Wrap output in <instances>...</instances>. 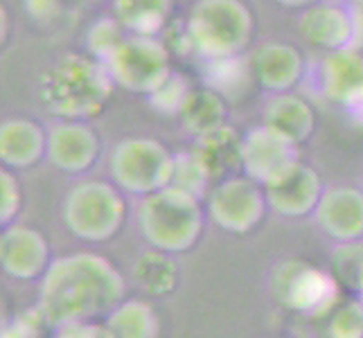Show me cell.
Returning a JSON list of instances; mask_svg holds the SVG:
<instances>
[{"instance_id": "cell-1", "label": "cell", "mask_w": 363, "mask_h": 338, "mask_svg": "<svg viewBox=\"0 0 363 338\" xmlns=\"http://www.w3.org/2000/svg\"><path fill=\"white\" fill-rule=\"evenodd\" d=\"M127 282L102 255L59 257L41 278L39 309L52 327L106 320L124 303Z\"/></svg>"}, {"instance_id": "cell-2", "label": "cell", "mask_w": 363, "mask_h": 338, "mask_svg": "<svg viewBox=\"0 0 363 338\" xmlns=\"http://www.w3.org/2000/svg\"><path fill=\"white\" fill-rule=\"evenodd\" d=\"M113 86L104 64L84 55H64L43 72L39 97L61 122H86L106 108Z\"/></svg>"}, {"instance_id": "cell-3", "label": "cell", "mask_w": 363, "mask_h": 338, "mask_svg": "<svg viewBox=\"0 0 363 338\" xmlns=\"http://www.w3.org/2000/svg\"><path fill=\"white\" fill-rule=\"evenodd\" d=\"M201 201L185 192L165 187L145 196L138 205V225L149 246L162 253H185L203 235Z\"/></svg>"}, {"instance_id": "cell-4", "label": "cell", "mask_w": 363, "mask_h": 338, "mask_svg": "<svg viewBox=\"0 0 363 338\" xmlns=\"http://www.w3.org/2000/svg\"><path fill=\"white\" fill-rule=\"evenodd\" d=\"M194 52L206 61L240 57L253 41L255 21L240 0H201L187 16Z\"/></svg>"}, {"instance_id": "cell-5", "label": "cell", "mask_w": 363, "mask_h": 338, "mask_svg": "<svg viewBox=\"0 0 363 338\" xmlns=\"http://www.w3.org/2000/svg\"><path fill=\"white\" fill-rule=\"evenodd\" d=\"M127 201L116 185L106 181H82L64 201L66 228L84 242H108L122 230Z\"/></svg>"}, {"instance_id": "cell-6", "label": "cell", "mask_w": 363, "mask_h": 338, "mask_svg": "<svg viewBox=\"0 0 363 338\" xmlns=\"http://www.w3.org/2000/svg\"><path fill=\"white\" fill-rule=\"evenodd\" d=\"M271 293L275 303L298 314L323 320L341 303L339 282L334 275L307 264L305 259H284L271 273Z\"/></svg>"}, {"instance_id": "cell-7", "label": "cell", "mask_w": 363, "mask_h": 338, "mask_svg": "<svg viewBox=\"0 0 363 338\" xmlns=\"http://www.w3.org/2000/svg\"><path fill=\"white\" fill-rule=\"evenodd\" d=\"M174 154L152 137L122 140L111 154V176L118 190L152 196L169 185Z\"/></svg>"}, {"instance_id": "cell-8", "label": "cell", "mask_w": 363, "mask_h": 338, "mask_svg": "<svg viewBox=\"0 0 363 338\" xmlns=\"http://www.w3.org/2000/svg\"><path fill=\"white\" fill-rule=\"evenodd\" d=\"M106 70L120 89L149 97L174 74L172 52L160 39L129 36L106 61Z\"/></svg>"}, {"instance_id": "cell-9", "label": "cell", "mask_w": 363, "mask_h": 338, "mask_svg": "<svg viewBox=\"0 0 363 338\" xmlns=\"http://www.w3.org/2000/svg\"><path fill=\"white\" fill-rule=\"evenodd\" d=\"M264 187L248 176H233L212 187L208 196V215L221 230L246 235L255 230L267 215Z\"/></svg>"}, {"instance_id": "cell-10", "label": "cell", "mask_w": 363, "mask_h": 338, "mask_svg": "<svg viewBox=\"0 0 363 338\" xmlns=\"http://www.w3.org/2000/svg\"><path fill=\"white\" fill-rule=\"evenodd\" d=\"M298 162V145L264 124L244 135V174L257 185L275 183Z\"/></svg>"}, {"instance_id": "cell-11", "label": "cell", "mask_w": 363, "mask_h": 338, "mask_svg": "<svg viewBox=\"0 0 363 338\" xmlns=\"http://www.w3.org/2000/svg\"><path fill=\"white\" fill-rule=\"evenodd\" d=\"M0 264L14 280L43 278L52 264L45 235L30 225H9L0 237Z\"/></svg>"}, {"instance_id": "cell-12", "label": "cell", "mask_w": 363, "mask_h": 338, "mask_svg": "<svg viewBox=\"0 0 363 338\" xmlns=\"http://www.w3.org/2000/svg\"><path fill=\"white\" fill-rule=\"evenodd\" d=\"M318 228L341 244L363 240V190L352 185H334L323 192L314 212Z\"/></svg>"}, {"instance_id": "cell-13", "label": "cell", "mask_w": 363, "mask_h": 338, "mask_svg": "<svg viewBox=\"0 0 363 338\" xmlns=\"http://www.w3.org/2000/svg\"><path fill=\"white\" fill-rule=\"evenodd\" d=\"M99 149L97 131L86 122H59L48 131V160L70 176L89 171L99 158Z\"/></svg>"}, {"instance_id": "cell-14", "label": "cell", "mask_w": 363, "mask_h": 338, "mask_svg": "<svg viewBox=\"0 0 363 338\" xmlns=\"http://www.w3.org/2000/svg\"><path fill=\"white\" fill-rule=\"evenodd\" d=\"M318 86L332 104L350 111L363 108V55L352 47L330 52L320 61Z\"/></svg>"}, {"instance_id": "cell-15", "label": "cell", "mask_w": 363, "mask_h": 338, "mask_svg": "<svg viewBox=\"0 0 363 338\" xmlns=\"http://www.w3.org/2000/svg\"><path fill=\"white\" fill-rule=\"evenodd\" d=\"M323 181L314 167L298 162L282 179L264 187L267 203L282 217H307L323 198Z\"/></svg>"}, {"instance_id": "cell-16", "label": "cell", "mask_w": 363, "mask_h": 338, "mask_svg": "<svg viewBox=\"0 0 363 338\" xmlns=\"http://www.w3.org/2000/svg\"><path fill=\"white\" fill-rule=\"evenodd\" d=\"M248 64L253 72V81L273 95L289 93L305 74V59L300 50L280 41L262 43L250 55Z\"/></svg>"}, {"instance_id": "cell-17", "label": "cell", "mask_w": 363, "mask_h": 338, "mask_svg": "<svg viewBox=\"0 0 363 338\" xmlns=\"http://www.w3.org/2000/svg\"><path fill=\"white\" fill-rule=\"evenodd\" d=\"M298 30L307 43L328 50L330 55L350 47L357 32V23L350 9L334 3H318L309 5L303 11L298 21Z\"/></svg>"}, {"instance_id": "cell-18", "label": "cell", "mask_w": 363, "mask_h": 338, "mask_svg": "<svg viewBox=\"0 0 363 338\" xmlns=\"http://www.w3.org/2000/svg\"><path fill=\"white\" fill-rule=\"evenodd\" d=\"M48 158V133L30 118H11L0 127V160L9 169H30Z\"/></svg>"}, {"instance_id": "cell-19", "label": "cell", "mask_w": 363, "mask_h": 338, "mask_svg": "<svg viewBox=\"0 0 363 338\" xmlns=\"http://www.w3.org/2000/svg\"><path fill=\"white\" fill-rule=\"evenodd\" d=\"M192 154L208 171L210 181H228L244 171V135L233 127H221L203 137H196Z\"/></svg>"}, {"instance_id": "cell-20", "label": "cell", "mask_w": 363, "mask_h": 338, "mask_svg": "<svg viewBox=\"0 0 363 338\" xmlns=\"http://www.w3.org/2000/svg\"><path fill=\"white\" fill-rule=\"evenodd\" d=\"M262 118H264V127L286 135L296 145L307 142L316 131L314 106L294 93L273 95L262 111Z\"/></svg>"}, {"instance_id": "cell-21", "label": "cell", "mask_w": 363, "mask_h": 338, "mask_svg": "<svg viewBox=\"0 0 363 338\" xmlns=\"http://www.w3.org/2000/svg\"><path fill=\"white\" fill-rule=\"evenodd\" d=\"M228 106L223 95L215 89H192L181 106L179 120L187 133L203 137L212 131L226 127Z\"/></svg>"}, {"instance_id": "cell-22", "label": "cell", "mask_w": 363, "mask_h": 338, "mask_svg": "<svg viewBox=\"0 0 363 338\" xmlns=\"http://www.w3.org/2000/svg\"><path fill=\"white\" fill-rule=\"evenodd\" d=\"M174 5L167 0H118L113 5V18L131 36L158 39L172 23Z\"/></svg>"}, {"instance_id": "cell-23", "label": "cell", "mask_w": 363, "mask_h": 338, "mask_svg": "<svg viewBox=\"0 0 363 338\" xmlns=\"http://www.w3.org/2000/svg\"><path fill=\"white\" fill-rule=\"evenodd\" d=\"M133 278L145 293L167 295L179 286V264L169 253L152 248L135 259Z\"/></svg>"}, {"instance_id": "cell-24", "label": "cell", "mask_w": 363, "mask_h": 338, "mask_svg": "<svg viewBox=\"0 0 363 338\" xmlns=\"http://www.w3.org/2000/svg\"><path fill=\"white\" fill-rule=\"evenodd\" d=\"M116 338H158L160 320L156 309L145 300H124L106 320Z\"/></svg>"}, {"instance_id": "cell-25", "label": "cell", "mask_w": 363, "mask_h": 338, "mask_svg": "<svg viewBox=\"0 0 363 338\" xmlns=\"http://www.w3.org/2000/svg\"><path fill=\"white\" fill-rule=\"evenodd\" d=\"M210 176L203 169V165L199 162V158L187 152V154H174V165H172V176H169V185L172 190L185 192L194 198L201 201V196L208 192L210 185Z\"/></svg>"}, {"instance_id": "cell-26", "label": "cell", "mask_w": 363, "mask_h": 338, "mask_svg": "<svg viewBox=\"0 0 363 338\" xmlns=\"http://www.w3.org/2000/svg\"><path fill=\"white\" fill-rule=\"evenodd\" d=\"M325 338H363V305L361 300H341L323 318Z\"/></svg>"}, {"instance_id": "cell-27", "label": "cell", "mask_w": 363, "mask_h": 338, "mask_svg": "<svg viewBox=\"0 0 363 338\" xmlns=\"http://www.w3.org/2000/svg\"><path fill=\"white\" fill-rule=\"evenodd\" d=\"M124 28L118 23V18H99L91 25L89 34H86V47L95 61L106 66V61L116 55V50L127 41Z\"/></svg>"}, {"instance_id": "cell-28", "label": "cell", "mask_w": 363, "mask_h": 338, "mask_svg": "<svg viewBox=\"0 0 363 338\" xmlns=\"http://www.w3.org/2000/svg\"><path fill=\"white\" fill-rule=\"evenodd\" d=\"M363 269V244H341L332 250V275L334 280L350 291L359 289V275Z\"/></svg>"}, {"instance_id": "cell-29", "label": "cell", "mask_w": 363, "mask_h": 338, "mask_svg": "<svg viewBox=\"0 0 363 338\" xmlns=\"http://www.w3.org/2000/svg\"><path fill=\"white\" fill-rule=\"evenodd\" d=\"M190 86H187V79H183L181 74L174 72L172 77L160 86L156 93L149 95V104L152 108H156L158 113H165V116H179L181 106L190 95Z\"/></svg>"}, {"instance_id": "cell-30", "label": "cell", "mask_w": 363, "mask_h": 338, "mask_svg": "<svg viewBox=\"0 0 363 338\" xmlns=\"http://www.w3.org/2000/svg\"><path fill=\"white\" fill-rule=\"evenodd\" d=\"M208 64H210V72H208L210 81H212V86H217L221 91H228L237 84L253 79L248 59L235 57V59H223V61H208Z\"/></svg>"}, {"instance_id": "cell-31", "label": "cell", "mask_w": 363, "mask_h": 338, "mask_svg": "<svg viewBox=\"0 0 363 338\" xmlns=\"http://www.w3.org/2000/svg\"><path fill=\"white\" fill-rule=\"evenodd\" d=\"M21 183L11 171L0 174V223L9 225L11 221L16 219V215L21 212Z\"/></svg>"}, {"instance_id": "cell-32", "label": "cell", "mask_w": 363, "mask_h": 338, "mask_svg": "<svg viewBox=\"0 0 363 338\" xmlns=\"http://www.w3.org/2000/svg\"><path fill=\"white\" fill-rule=\"evenodd\" d=\"M45 325H48L45 316L41 314V309L36 307V309L25 311V314H21L11 322H7L3 327V338H41Z\"/></svg>"}, {"instance_id": "cell-33", "label": "cell", "mask_w": 363, "mask_h": 338, "mask_svg": "<svg viewBox=\"0 0 363 338\" xmlns=\"http://www.w3.org/2000/svg\"><path fill=\"white\" fill-rule=\"evenodd\" d=\"M158 39L167 45L169 52L179 55V57L194 52V41H192L190 30H187V21H172Z\"/></svg>"}, {"instance_id": "cell-34", "label": "cell", "mask_w": 363, "mask_h": 338, "mask_svg": "<svg viewBox=\"0 0 363 338\" xmlns=\"http://www.w3.org/2000/svg\"><path fill=\"white\" fill-rule=\"evenodd\" d=\"M55 338H116L106 322H77L59 327Z\"/></svg>"}, {"instance_id": "cell-35", "label": "cell", "mask_w": 363, "mask_h": 338, "mask_svg": "<svg viewBox=\"0 0 363 338\" xmlns=\"http://www.w3.org/2000/svg\"><path fill=\"white\" fill-rule=\"evenodd\" d=\"M28 7V11L34 16V18H39V21H48V18H52L57 14H61V5L59 3H28L25 5Z\"/></svg>"}, {"instance_id": "cell-36", "label": "cell", "mask_w": 363, "mask_h": 338, "mask_svg": "<svg viewBox=\"0 0 363 338\" xmlns=\"http://www.w3.org/2000/svg\"><path fill=\"white\" fill-rule=\"evenodd\" d=\"M357 293L363 295V269H361V275H359V289H357Z\"/></svg>"}, {"instance_id": "cell-37", "label": "cell", "mask_w": 363, "mask_h": 338, "mask_svg": "<svg viewBox=\"0 0 363 338\" xmlns=\"http://www.w3.org/2000/svg\"><path fill=\"white\" fill-rule=\"evenodd\" d=\"M361 305H363V295H361Z\"/></svg>"}]
</instances>
